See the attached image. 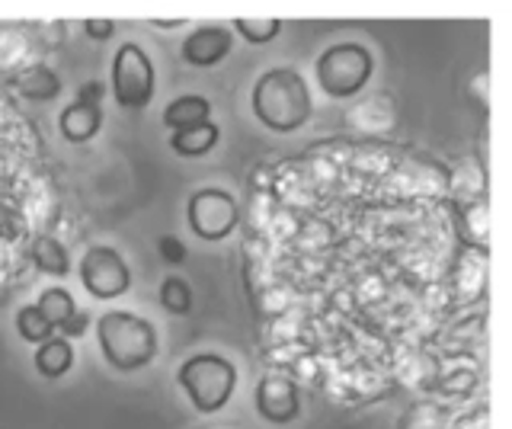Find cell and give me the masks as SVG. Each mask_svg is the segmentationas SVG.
Returning <instances> with one entry per match:
<instances>
[{"label":"cell","mask_w":512,"mask_h":429,"mask_svg":"<svg viewBox=\"0 0 512 429\" xmlns=\"http://www.w3.org/2000/svg\"><path fill=\"white\" fill-rule=\"evenodd\" d=\"M250 106H253V116L276 135L298 132L314 113L311 90L304 84V77L292 68L266 71L260 81L253 84Z\"/></svg>","instance_id":"cell-1"},{"label":"cell","mask_w":512,"mask_h":429,"mask_svg":"<svg viewBox=\"0 0 512 429\" xmlns=\"http://www.w3.org/2000/svg\"><path fill=\"white\" fill-rule=\"evenodd\" d=\"M96 343L103 359L119 372H138L157 356V330L132 311H109L96 321Z\"/></svg>","instance_id":"cell-2"},{"label":"cell","mask_w":512,"mask_h":429,"mask_svg":"<svg viewBox=\"0 0 512 429\" xmlns=\"http://www.w3.org/2000/svg\"><path fill=\"white\" fill-rule=\"evenodd\" d=\"M176 385L186 391L189 404L208 417V413L228 407L237 388V369L231 359H224L218 353H199L180 365Z\"/></svg>","instance_id":"cell-3"},{"label":"cell","mask_w":512,"mask_h":429,"mask_svg":"<svg viewBox=\"0 0 512 429\" xmlns=\"http://www.w3.org/2000/svg\"><path fill=\"white\" fill-rule=\"evenodd\" d=\"M372 71H375V58L359 42L330 45L314 65L320 90L333 100H349V97H356V93H362L365 84L372 81Z\"/></svg>","instance_id":"cell-4"},{"label":"cell","mask_w":512,"mask_h":429,"mask_svg":"<svg viewBox=\"0 0 512 429\" xmlns=\"http://www.w3.org/2000/svg\"><path fill=\"white\" fill-rule=\"evenodd\" d=\"M157 90V71L148 52L135 42L119 45L116 58H112V93H116V103L122 109H132L141 113L148 109Z\"/></svg>","instance_id":"cell-5"},{"label":"cell","mask_w":512,"mask_h":429,"mask_svg":"<svg viewBox=\"0 0 512 429\" xmlns=\"http://www.w3.org/2000/svg\"><path fill=\"white\" fill-rule=\"evenodd\" d=\"M80 285L96 298V301H112L122 298L132 289V269L122 260L116 247H90L80 260Z\"/></svg>","instance_id":"cell-6"},{"label":"cell","mask_w":512,"mask_h":429,"mask_svg":"<svg viewBox=\"0 0 512 429\" xmlns=\"http://www.w3.org/2000/svg\"><path fill=\"white\" fill-rule=\"evenodd\" d=\"M186 215H189L192 234L202 237V241H224L240 221L237 199L215 186L192 193L189 205H186Z\"/></svg>","instance_id":"cell-7"},{"label":"cell","mask_w":512,"mask_h":429,"mask_svg":"<svg viewBox=\"0 0 512 429\" xmlns=\"http://www.w3.org/2000/svg\"><path fill=\"white\" fill-rule=\"evenodd\" d=\"M253 404H256V413H260L266 423H276V426L295 423L301 417L298 385L285 375H263L260 385H256Z\"/></svg>","instance_id":"cell-8"},{"label":"cell","mask_w":512,"mask_h":429,"mask_svg":"<svg viewBox=\"0 0 512 429\" xmlns=\"http://www.w3.org/2000/svg\"><path fill=\"white\" fill-rule=\"evenodd\" d=\"M234 49V33L224 26H199L196 33L183 39V61L192 68H215Z\"/></svg>","instance_id":"cell-9"},{"label":"cell","mask_w":512,"mask_h":429,"mask_svg":"<svg viewBox=\"0 0 512 429\" xmlns=\"http://www.w3.org/2000/svg\"><path fill=\"white\" fill-rule=\"evenodd\" d=\"M100 129H103V106L74 100L71 106H64L58 116V132L64 141H71V145H87V141L100 135Z\"/></svg>","instance_id":"cell-10"},{"label":"cell","mask_w":512,"mask_h":429,"mask_svg":"<svg viewBox=\"0 0 512 429\" xmlns=\"http://www.w3.org/2000/svg\"><path fill=\"white\" fill-rule=\"evenodd\" d=\"M212 122V103L205 97H176L167 109H164V125L173 132H186L196 129V125Z\"/></svg>","instance_id":"cell-11"},{"label":"cell","mask_w":512,"mask_h":429,"mask_svg":"<svg viewBox=\"0 0 512 429\" xmlns=\"http://www.w3.org/2000/svg\"><path fill=\"white\" fill-rule=\"evenodd\" d=\"M32 362H36V369L42 378H64L71 369H74V346L71 340L64 337H52L45 340L42 346H36V356H32Z\"/></svg>","instance_id":"cell-12"},{"label":"cell","mask_w":512,"mask_h":429,"mask_svg":"<svg viewBox=\"0 0 512 429\" xmlns=\"http://www.w3.org/2000/svg\"><path fill=\"white\" fill-rule=\"evenodd\" d=\"M218 125L215 122H205V125H196V129H186V132H173L170 135V148L180 154V157H189V161H196V157H205L218 145Z\"/></svg>","instance_id":"cell-13"},{"label":"cell","mask_w":512,"mask_h":429,"mask_svg":"<svg viewBox=\"0 0 512 429\" xmlns=\"http://www.w3.org/2000/svg\"><path fill=\"white\" fill-rule=\"evenodd\" d=\"M32 263H36L45 276H55V279H68L71 276V260H68V250H64L55 237H36L32 241Z\"/></svg>","instance_id":"cell-14"},{"label":"cell","mask_w":512,"mask_h":429,"mask_svg":"<svg viewBox=\"0 0 512 429\" xmlns=\"http://www.w3.org/2000/svg\"><path fill=\"white\" fill-rule=\"evenodd\" d=\"M16 87H20L23 97L29 100H55L58 93H61V81H58V74L55 71H48L42 65L36 68H26L20 74V81H16Z\"/></svg>","instance_id":"cell-15"},{"label":"cell","mask_w":512,"mask_h":429,"mask_svg":"<svg viewBox=\"0 0 512 429\" xmlns=\"http://www.w3.org/2000/svg\"><path fill=\"white\" fill-rule=\"evenodd\" d=\"M36 308L42 311V317L48 324H52L55 330H61L64 324L71 321V317L77 314V305H74V295L68 289H45L36 301Z\"/></svg>","instance_id":"cell-16"},{"label":"cell","mask_w":512,"mask_h":429,"mask_svg":"<svg viewBox=\"0 0 512 429\" xmlns=\"http://www.w3.org/2000/svg\"><path fill=\"white\" fill-rule=\"evenodd\" d=\"M16 333H20L26 343L42 346L45 340L55 337V327L45 321L36 305H23L20 311H16Z\"/></svg>","instance_id":"cell-17"},{"label":"cell","mask_w":512,"mask_h":429,"mask_svg":"<svg viewBox=\"0 0 512 429\" xmlns=\"http://www.w3.org/2000/svg\"><path fill=\"white\" fill-rule=\"evenodd\" d=\"M160 305L164 311L176 314V317H186L192 311V289L189 282L180 276H167L164 285H160Z\"/></svg>","instance_id":"cell-18"},{"label":"cell","mask_w":512,"mask_h":429,"mask_svg":"<svg viewBox=\"0 0 512 429\" xmlns=\"http://www.w3.org/2000/svg\"><path fill=\"white\" fill-rule=\"evenodd\" d=\"M234 33H240L250 45H266V42H272L282 33V23L276 17H260V20L237 17L234 20Z\"/></svg>","instance_id":"cell-19"},{"label":"cell","mask_w":512,"mask_h":429,"mask_svg":"<svg viewBox=\"0 0 512 429\" xmlns=\"http://www.w3.org/2000/svg\"><path fill=\"white\" fill-rule=\"evenodd\" d=\"M157 253H160V260H164L167 266H183L186 263V247L180 237H173V234H164L157 241Z\"/></svg>","instance_id":"cell-20"},{"label":"cell","mask_w":512,"mask_h":429,"mask_svg":"<svg viewBox=\"0 0 512 429\" xmlns=\"http://www.w3.org/2000/svg\"><path fill=\"white\" fill-rule=\"evenodd\" d=\"M84 29H87L90 39L106 42L112 33H116V23H112V20H84Z\"/></svg>","instance_id":"cell-21"},{"label":"cell","mask_w":512,"mask_h":429,"mask_svg":"<svg viewBox=\"0 0 512 429\" xmlns=\"http://www.w3.org/2000/svg\"><path fill=\"white\" fill-rule=\"evenodd\" d=\"M77 100L90 103V106H103V84L100 81H87L84 87L77 90Z\"/></svg>","instance_id":"cell-22"},{"label":"cell","mask_w":512,"mask_h":429,"mask_svg":"<svg viewBox=\"0 0 512 429\" xmlns=\"http://www.w3.org/2000/svg\"><path fill=\"white\" fill-rule=\"evenodd\" d=\"M84 327H87V314L84 311H77L68 324L61 327V337L64 340H74V337H80V333H84Z\"/></svg>","instance_id":"cell-23"},{"label":"cell","mask_w":512,"mask_h":429,"mask_svg":"<svg viewBox=\"0 0 512 429\" xmlns=\"http://www.w3.org/2000/svg\"><path fill=\"white\" fill-rule=\"evenodd\" d=\"M154 26H160V29H180L183 20H154Z\"/></svg>","instance_id":"cell-24"}]
</instances>
